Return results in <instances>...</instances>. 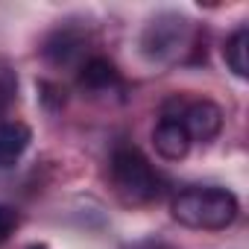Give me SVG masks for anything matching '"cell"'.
Here are the masks:
<instances>
[{"instance_id": "obj_1", "label": "cell", "mask_w": 249, "mask_h": 249, "mask_svg": "<svg viewBox=\"0 0 249 249\" xmlns=\"http://www.w3.org/2000/svg\"><path fill=\"white\" fill-rule=\"evenodd\" d=\"M237 211H240L237 196L229 188H217V185L185 188L170 202V214L176 223L188 229H202V231L229 229L237 220Z\"/></svg>"}, {"instance_id": "obj_2", "label": "cell", "mask_w": 249, "mask_h": 249, "mask_svg": "<svg viewBox=\"0 0 249 249\" xmlns=\"http://www.w3.org/2000/svg\"><path fill=\"white\" fill-rule=\"evenodd\" d=\"M108 179H111V188H114L117 199L129 208L150 205L164 194V182H161L159 170L132 144L114 147L111 161H108Z\"/></svg>"}, {"instance_id": "obj_3", "label": "cell", "mask_w": 249, "mask_h": 249, "mask_svg": "<svg viewBox=\"0 0 249 249\" xmlns=\"http://www.w3.org/2000/svg\"><path fill=\"white\" fill-rule=\"evenodd\" d=\"M188 38H191V21L182 15L164 12L147 24L144 36H141V50L153 62H170L188 44Z\"/></svg>"}, {"instance_id": "obj_4", "label": "cell", "mask_w": 249, "mask_h": 249, "mask_svg": "<svg viewBox=\"0 0 249 249\" xmlns=\"http://www.w3.org/2000/svg\"><path fill=\"white\" fill-rule=\"evenodd\" d=\"M164 114L179 117L191 144H211L223 132V108L211 100H170Z\"/></svg>"}, {"instance_id": "obj_5", "label": "cell", "mask_w": 249, "mask_h": 249, "mask_svg": "<svg viewBox=\"0 0 249 249\" xmlns=\"http://www.w3.org/2000/svg\"><path fill=\"white\" fill-rule=\"evenodd\" d=\"M85 47H88V33L82 27H59L47 36L41 53L50 65L56 68H71V65H79L85 59Z\"/></svg>"}, {"instance_id": "obj_6", "label": "cell", "mask_w": 249, "mask_h": 249, "mask_svg": "<svg viewBox=\"0 0 249 249\" xmlns=\"http://www.w3.org/2000/svg\"><path fill=\"white\" fill-rule=\"evenodd\" d=\"M153 147L161 159L167 161H182L191 150V138L185 132V126L179 123V117L173 114H161L159 126L153 129Z\"/></svg>"}, {"instance_id": "obj_7", "label": "cell", "mask_w": 249, "mask_h": 249, "mask_svg": "<svg viewBox=\"0 0 249 249\" xmlns=\"http://www.w3.org/2000/svg\"><path fill=\"white\" fill-rule=\"evenodd\" d=\"M33 132L21 120H0V167H12L30 147Z\"/></svg>"}, {"instance_id": "obj_8", "label": "cell", "mask_w": 249, "mask_h": 249, "mask_svg": "<svg viewBox=\"0 0 249 249\" xmlns=\"http://www.w3.org/2000/svg\"><path fill=\"white\" fill-rule=\"evenodd\" d=\"M79 85L88 88V91L103 94V91L120 88V73H117V68H114L108 59L91 56V59H85V62L79 65Z\"/></svg>"}, {"instance_id": "obj_9", "label": "cell", "mask_w": 249, "mask_h": 249, "mask_svg": "<svg viewBox=\"0 0 249 249\" xmlns=\"http://www.w3.org/2000/svg\"><path fill=\"white\" fill-rule=\"evenodd\" d=\"M246 53H249V30H246V24H240L226 38V44H223V59H226L229 71L234 76H240V79L249 76V59H246Z\"/></svg>"}, {"instance_id": "obj_10", "label": "cell", "mask_w": 249, "mask_h": 249, "mask_svg": "<svg viewBox=\"0 0 249 249\" xmlns=\"http://www.w3.org/2000/svg\"><path fill=\"white\" fill-rule=\"evenodd\" d=\"M15 91H18V79H15V73L9 71V65L0 59V111L12 103Z\"/></svg>"}, {"instance_id": "obj_11", "label": "cell", "mask_w": 249, "mask_h": 249, "mask_svg": "<svg viewBox=\"0 0 249 249\" xmlns=\"http://www.w3.org/2000/svg\"><path fill=\"white\" fill-rule=\"evenodd\" d=\"M18 223H21V217H18V211L12 205H0V243L18 229Z\"/></svg>"}, {"instance_id": "obj_12", "label": "cell", "mask_w": 249, "mask_h": 249, "mask_svg": "<svg viewBox=\"0 0 249 249\" xmlns=\"http://www.w3.org/2000/svg\"><path fill=\"white\" fill-rule=\"evenodd\" d=\"M132 249H164V246H159V243H138V246H132Z\"/></svg>"}, {"instance_id": "obj_13", "label": "cell", "mask_w": 249, "mask_h": 249, "mask_svg": "<svg viewBox=\"0 0 249 249\" xmlns=\"http://www.w3.org/2000/svg\"><path fill=\"white\" fill-rule=\"evenodd\" d=\"M30 249H47V246H44V243H33Z\"/></svg>"}]
</instances>
